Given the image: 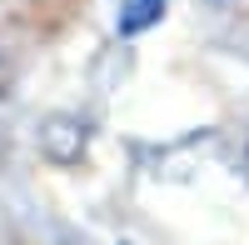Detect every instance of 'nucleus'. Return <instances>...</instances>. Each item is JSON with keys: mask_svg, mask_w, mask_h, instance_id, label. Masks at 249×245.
<instances>
[{"mask_svg": "<svg viewBox=\"0 0 249 245\" xmlns=\"http://www.w3.org/2000/svg\"><path fill=\"white\" fill-rule=\"evenodd\" d=\"M35 140H40V155H45V160H55V165H75V160L85 155V145H90V125L80 115H45Z\"/></svg>", "mask_w": 249, "mask_h": 245, "instance_id": "nucleus-1", "label": "nucleus"}, {"mask_svg": "<svg viewBox=\"0 0 249 245\" xmlns=\"http://www.w3.org/2000/svg\"><path fill=\"white\" fill-rule=\"evenodd\" d=\"M210 5H219V0H210Z\"/></svg>", "mask_w": 249, "mask_h": 245, "instance_id": "nucleus-5", "label": "nucleus"}, {"mask_svg": "<svg viewBox=\"0 0 249 245\" xmlns=\"http://www.w3.org/2000/svg\"><path fill=\"white\" fill-rule=\"evenodd\" d=\"M164 10H170V0H124L120 15H115V30L124 40H135V35H144L150 25H160Z\"/></svg>", "mask_w": 249, "mask_h": 245, "instance_id": "nucleus-2", "label": "nucleus"}, {"mask_svg": "<svg viewBox=\"0 0 249 245\" xmlns=\"http://www.w3.org/2000/svg\"><path fill=\"white\" fill-rule=\"evenodd\" d=\"M244 165H249V150H244Z\"/></svg>", "mask_w": 249, "mask_h": 245, "instance_id": "nucleus-4", "label": "nucleus"}, {"mask_svg": "<svg viewBox=\"0 0 249 245\" xmlns=\"http://www.w3.org/2000/svg\"><path fill=\"white\" fill-rule=\"evenodd\" d=\"M75 5H80V0H35V15H40V10H50L45 20H40V25H60V20H65Z\"/></svg>", "mask_w": 249, "mask_h": 245, "instance_id": "nucleus-3", "label": "nucleus"}]
</instances>
